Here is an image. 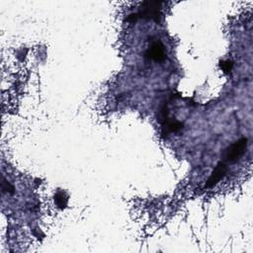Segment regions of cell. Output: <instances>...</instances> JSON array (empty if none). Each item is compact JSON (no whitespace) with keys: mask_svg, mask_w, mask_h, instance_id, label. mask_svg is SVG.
I'll return each mask as SVG.
<instances>
[{"mask_svg":"<svg viewBox=\"0 0 253 253\" xmlns=\"http://www.w3.org/2000/svg\"><path fill=\"white\" fill-rule=\"evenodd\" d=\"M248 144V139L246 137H242L231 144L225 151V159L230 162L234 163L237 162L244 154Z\"/></svg>","mask_w":253,"mask_h":253,"instance_id":"7a4b0ae2","label":"cell"},{"mask_svg":"<svg viewBox=\"0 0 253 253\" xmlns=\"http://www.w3.org/2000/svg\"><path fill=\"white\" fill-rule=\"evenodd\" d=\"M232 66H233V63L232 61L230 60H224V61H221L220 62V68L223 70V72L225 73H228L231 71L232 69Z\"/></svg>","mask_w":253,"mask_h":253,"instance_id":"8992f818","label":"cell"},{"mask_svg":"<svg viewBox=\"0 0 253 253\" xmlns=\"http://www.w3.org/2000/svg\"><path fill=\"white\" fill-rule=\"evenodd\" d=\"M159 121L162 124V133L163 134H168L171 132H178L184 126V125L181 122L169 118L168 110L165 106L160 111Z\"/></svg>","mask_w":253,"mask_h":253,"instance_id":"3957f363","label":"cell"},{"mask_svg":"<svg viewBox=\"0 0 253 253\" xmlns=\"http://www.w3.org/2000/svg\"><path fill=\"white\" fill-rule=\"evenodd\" d=\"M2 191L3 193H9V194L14 193V187L10 185L4 178L2 179Z\"/></svg>","mask_w":253,"mask_h":253,"instance_id":"52a82bcc","label":"cell"},{"mask_svg":"<svg viewBox=\"0 0 253 253\" xmlns=\"http://www.w3.org/2000/svg\"><path fill=\"white\" fill-rule=\"evenodd\" d=\"M145 57L154 61H163L166 58V53L162 42L160 41L152 42L145 51Z\"/></svg>","mask_w":253,"mask_h":253,"instance_id":"277c9868","label":"cell"},{"mask_svg":"<svg viewBox=\"0 0 253 253\" xmlns=\"http://www.w3.org/2000/svg\"><path fill=\"white\" fill-rule=\"evenodd\" d=\"M227 173V166L223 161H220L217 163V165L215 166L214 170L212 171V173L211 174L210 178L208 179L207 183H206V188H212L214 187L217 183H219L226 175Z\"/></svg>","mask_w":253,"mask_h":253,"instance_id":"5b68a950","label":"cell"},{"mask_svg":"<svg viewBox=\"0 0 253 253\" xmlns=\"http://www.w3.org/2000/svg\"><path fill=\"white\" fill-rule=\"evenodd\" d=\"M161 4L162 2L158 1H145L142 3L140 9L138 12L134 14H130L127 16L126 20L127 22H135L137 19H147V20H153L157 23L161 20Z\"/></svg>","mask_w":253,"mask_h":253,"instance_id":"6da1fadb","label":"cell"}]
</instances>
